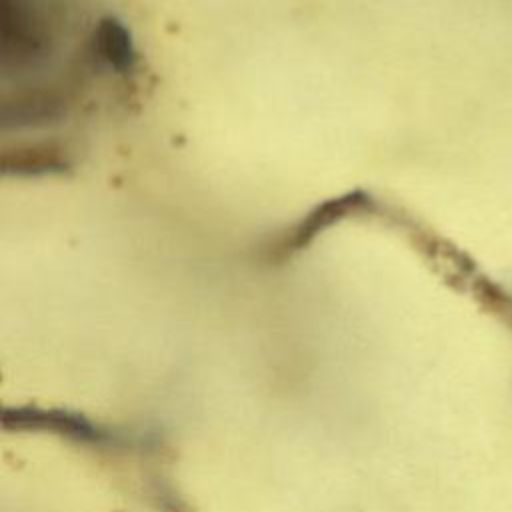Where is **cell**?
<instances>
[{
    "instance_id": "2",
    "label": "cell",
    "mask_w": 512,
    "mask_h": 512,
    "mask_svg": "<svg viewBox=\"0 0 512 512\" xmlns=\"http://www.w3.org/2000/svg\"><path fill=\"white\" fill-rule=\"evenodd\" d=\"M90 48L94 62L114 74H130L138 64V52L130 30L114 16H104L96 24Z\"/></svg>"
},
{
    "instance_id": "1",
    "label": "cell",
    "mask_w": 512,
    "mask_h": 512,
    "mask_svg": "<svg viewBox=\"0 0 512 512\" xmlns=\"http://www.w3.org/2000/svg\"><path fill=\"white\" fill-rule=\"evenodd\" d=\"M376 208V202L372 200L370 194L362 190L348 192L344 196L326 200L324 204L316 206L312 212H308L292 230L288 236H284L278 244L280 256L298 252L306 248L318 234L334 226L336 222L352 216V214H362V212H372Z\"/></svg>"
}]
</instances>
